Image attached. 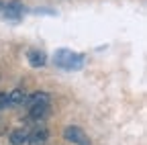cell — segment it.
<instances>
[{"instance_id":"cell-10","label":"cell","mask_w":147,"mask_h":145,"mask_svg":"<svg viewBox=\"0 0 147 145\" xmlns=\"http://www.w3.org/2000/svg\"><path fill=\"white\" fill-rule=\"evenodd\" d=\"M8 106V94L6 92H0V111Z\"/></svg>"},{"instance_id":"cell-3","label":"cell","mask_w":147,"mask_h":145,"mask_svg":"<svg viewBox=\"0 0 147 145\" xmlns=\"http://www.w3.org/2000/svg\"><path fill=\"white\" fill-rule=\"evenodd\" d=\"M63 137H65V141H71L76 145H90L88 135L80 129V127H67V129L63 131Z\"/></svg>"},{"instance_id":"cell-5","label":"cell","mask_w":147,"mask_h":145,"mask_svg":"<svg viewBox=\"0 0 147 145\" xmlns=\"http://www.w3.org/2000/svg\"><path fill=\"white\" fill-rule=\"evenodd\" d=\"M49 115V104H31L29 106V121L39 123Z\"/></svg>"},{"instance_id":"cell-8","label":"cell","mask_w":147,"mask_h":145,"mask_svg":"<svg viewBox=\"0 0 147 145\" xmlns=\"http://www.w3.org/2000/svg\"><path fill=\"white\" fill-rule=\"evenodd\" d=\"M27 104H49V94L47 92H35L33 96H27Z\"/></svg>"},{"instance_id":"cell-1","label":"cell","mask_w":147,"mask_h":145,"mask_svg":"<svg viewBox=\"0 0 147 145\" xmlns=\"http://www.w3.org/2000/svg\"><path fill=\"white\" fill-rule=\"evenodd\" d=\"M55 65H59L63 69H69V71L82 69L84 67V55L71 51V49H57L55 51Z\"/></svg>"},{"instance_id":"cell-6","label":"cell","mask_w":147,"mask_h":145,"mask_svg":"<svg viewBox=\"0 0 147 145\" xmlns=\"http://www.w3.org/2000/svg\"><path fill=\"white\" fill-rule=\"evenodd\" d=\"M27 59H29V63L33 67H43L45 61H47V55L43 51H39V49H29L27 51Z\"/></svg>"},{"instance_id":"cell-11","label":"cell","mask_w":147,"mask_h":145,"mask_svg":"<svg viewBox=\"0 0 147 145\" xmlns=\"http://www.w3.org/2000/svg\"><path fill=\"white\" fill-rule=\"evenodd\" d=\"M2 6H4V4H2V2H0V10H2Z\"/></svg>"},{"instance_id":"cell-2","label":"cell","mask_w":147,"mask_h":145,"mask_svg":"<svg viewBox=\"0 0 147 145\" xmlns=\"http://www.w3.org/2000/svg\"><path fill=\"white\" fill-rule=\"evenodd\" d=\"M2 10H4V16L8 21H12V23L23 19V2L21 0H10V2H6L2 6Z\"/></svg>"},{"instance_id":"cell-12","label":"cell","mask_w":147,"mask_h":145,"mask_svg":"<svg viewBox=\"0 0 147 145\" xmlns=\"http://www.w3.org/2000/svg\"><path fill=\"white\" fill-rule=\"evenodd\" d=\"M0 125H2V121H0Z\"/></svg>"},{"instance_id":"cell-7","label":"cell","mask_w":147,"mask_h":145,"mask_svg":"<svg viewBox=\"0 0 147 145\" xmlns=\"http://www.w3.org/2000/svg\"><path fill=\"white\" fill-rule=\"evenodd\" d=\"M25 102H27L25 90H12V92H8V106H21Z\"/></svg>"},{"instance_id":"cell-9","label":"cell","mask_w":147,"mask_h":145,"mask_svg":"<svg viewBox=\"0 0 147 145\" xmlns=\"http://www.w3.org/2000/svg\"><path fill=\"white\" fill-rule=\"evenodd\" d=\"M10 143H12V145H23V143H27V131H25V129L12 131V133H10Z\"/></svg>"},{"instance_id":"cell-4","label":"cell","mask_w":147,"mask_h":145,"mask_svg":"<svg viewBox=\"0 0 147 145\" xmlns=\"http://www.w3.org/2000/svg\"><path fill=\"white\" fill-rule=\"evenodd\" d=\"M49 141V131L43 125L35 127L31 133H27V145H45Z\"/></svg>"}]
</instances>
